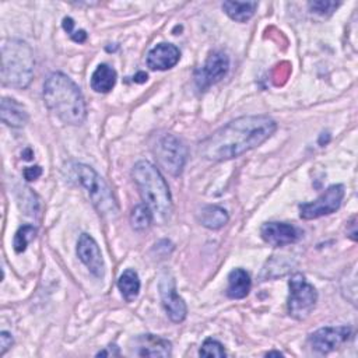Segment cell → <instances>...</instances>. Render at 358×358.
<instances>
[{"instance_id": "20", "label": "cell", "mask_w": 358, "mask_h": 358, "mask_svg": "<svg viewBox=\"0 0 358 358\" xmlns=\"http://www.w3.org/2000/svg\"><path fill=\"white\" fill-rule=\"evenodd\" d=\"M257 8L256 1H224L222 10L225 14L238 22H246L250 20Z\"/></svg>"}, {"instance_id": "5", "label": "cell", "mask_w": 358, "mask_h": 358, "mask_svg": "<svg viewBox=\"0 0 358 358\" xmlns=\"http://www.w3.org/2000/svg\"><path fill=\"white\" fill-rule=\"evenodd\" d=\"M73 173L88 193V197L98 214L108 220L116 218L119 207L113 192L105 179L94 168L85 164H73Z\"/></svg>"}, {"instance_id": "19", "label": "cell", "mask_w": 358, "mask_h": 358, "mask_svg": "<svg viewBox=\"0 0 358 358\" xmlns=\"http://www.w3.org/2000/svg\"><path fill=\"white\" fill-rule=\"evenodd\" d=\"M228 220V213L220 206H204L199 213V222L208 229H220Z\"/></svg>"}, {"instance_id": "4", "label": "cell", "mask_w": 358, "mask_h": 358, "mask_svg": "<svg viewBox=\"0 0 358 358\" xmlns=\"http://www.w3.org/2000/svg\"><path fill=\"white\" fill-rule=\"evenodd\" d=\"M35 60L29 45L8 39L1 46V83L13 88H25L34 77Z\"/></svg>"}, {"instance_id": "16", "label": "cell", "mask_w": 358, "mask_h": 358, "mask_svg": "<svg viewBox=\"0 0 358 358\" xmlns=\"http://www.w3.org/2000/svg\"><path fill=\"white\" fill-rule=\"evenodd\" d=\"M0 116L1 122L10 127L18 129L22 127L28 122V112L27 109L13 98H3L0 106Z\"/></svg>"}, {"instance_id": "12", "label": "cell", "mask_w": 358, "mask_h": 358, "mask_svg": "<svg viewBox=\"0 0 358 358\" xmlns=\"http://www.w3.org/2000/svg\"><path fill=\"white\" fill-rule=\"evenodd\" d=\"M263 241L271 246L280 248L298 242L302 238V231L288 222H264L260 228Z\"/></svg>"}, {"instance_id": "28", "label": "cell", "mask_w": 358, "mask_h": 358, "mask_svg": "<svg viewBox=\"0 0 358 358\" xmlns=\"http://www.w3.org/2000/svg\"><path fill=\"white\" fill-rule=\"evenodd\" d=\"M42 175V168L35 165V166H28L24 169V176L27 180H35Z\"/></svg>"}, {"instance_id": "10", "label": "cell", "mask_w": 358, "mask_h": 358, "mask_svg": "<svg viewBox=\"0 0 358 358\" xmlns=\"http://www.w3.org/2000/svg\"><path fill=\"white\" fill-rule=\"evenodd\" d=\"M158 288H159V296H161L162 306H164L166 315L169 316V319L175 323L183 322L186 319L187 308H186L185 301L176 292L175 280L169 273L165 271L161 274Z\"/></svg>"}, {"instance_id": "21", "label": "cell", "mask_w": 358, "mask_h": 358, "mask_svg": "<svg viewBox=\"0 0 358 358\" xmlns=\"http://www.w3.org/2000/svg\"><path fill=\"white\" fill-rule=\"evenodd\" d=\"M117 288L122 294V296L127 301V302H131L133 299L137 298L138 295V291H140V278H138V274L131 270V268H127L124 270L119 280H117Z\"/></svg>"}, {"instance_id": "23", "label": "cell", "mask_w": 358, "mask_h": 358, "mask_svg": "<svg viewBox=\"0 0 358 358\" xmlns=\"http://www.w3.org/2000/svg\"><path fill=\"white\" fill-rule=\"evenodd\" d=\"M35 235H36V228L34 225H22L21 228H18L13 242L14 250L17 253H22L27 249L28 243L35 238Z\"/></svg>"}, {"instance_id": "7", "label": "cell", "mask_w": 358, "mask_h": 358, "mask_svg": "<svg viewBox=\"0 0 358 358\" xmlns=\"http://www.w3.org/2000/svg\"><path fill=\"white\" fill-rule=\"evenodd\" d=\"M154 155L157 164L169 175L179 176L183 172L187 148L173 134H164L158 138L154 147Z\"/></svg>"}, {"instance_id": "11", "label": "cell", "mask_w": 358, "mask_h": 358, "mask_svg": "<svg viewBox=\"0 0 358 358\" xmlns=\"http://www.w3.org/2000/svg\"><path fill=\"white\" fill-rule=\"evenodd\" d=\"M351 333V327L348 326L322 327L309 336V344L313 351L319 354H329L348 341Z\"/></svg>"}, {"instance_id": "9", "label": "cell", "mask_w": 358, "mask_h": 358, "mask_svg": "<svg viewBox=\"0 0 358 358\" xmlns=\"http://www.w3.org/2000/svg\"><path fill=\"white\" fill-rule=\"evenodd\" d=\"M229 70V59L224 52L215 50L210 53L206 63L194 71V83L200 91H206L218 83Z\"/></svg>"}, {"instance_id": "2", "label": "cell", "mask_w": 358, "mask_h": 358, "mask_svg": "<svg viewBox=\"0 0 358 358\" xmlns=\"http://www.w3.org/2000/svg\"><path fill=\"white\" fill-rule=\"evenodd\" d=\"M43 101L63 123L78 126L87 117V106L78 85L60 71L50 73L43 83Z\"/></svg>"}, {"instance_id": "15", "label": "cell", "mask_w": 358, "mask_h": 358, "mask_svg": "<svg viewBox=\"0 0 358 358\" xmlns=\"http://www.w3.org/2000/svg\"><path fill=\"white\" fill-rule=\"evenodd\" d=\"M180 57L179 49L172 43H158L147 56V66L151 70H168L172 69Z\"/></svg>"}, {"instance_id": "6", "label": "cell", "mask_w": 358, "mask_h": 358, "mask_svg": "<svg viewBox=\"0 0 358 358\" xmlns=\"http://www.w3.org/2000/svg\"><path fill=\"white\" fill-rule=\"evenodd\" d=\"M288 287H289V295L287 302L288 315L296 320L306 319L313 310L317 301V292L315 287L309 284L306 277L301 273H295L294 275H291L288 281Z\"/></svg>"}, {"instance_id": "18", "label": "cell", "mask_w": 358, "mask_h": 358, "mask_svg": "<svg viewBox=\"0 0 358 358\" xmlns=\"http://www.w3.org/2000/svg\"><path fill=\"white\" fill-rule=\"evenodd\" d=\"M116 84V71L109 64H99L91 76V88L95 92H109Z\"/></svg>"}, {"instance_id": "27", "label": "cell", "mask_w": 358, "mask_h": 358, "mask_svg": "<svg viewBox=\"0 0 358 358\" xmlns=\"http://www.w3.org/2000/svg\"><path fill=\"white\" fill-rule=\"evenodd\" d=\"M13 343H14L13 336L8 331H1L0 333V354L3 355L13 345Z\"/></svg>"}, {"instance_id": "22", "label": "cell", "mask_w": 358, "mask_h": 358, "mask_svg": "<svg viewBox=\"0 0 358 358\" xmlns=\"http://www.w3.org/2000/svg\"><path fill=\"white\" fill-rule=\"evenodd\" d=\"M154 217H152V213L151 210L143 203V204H137L133 210H131V214H130V224H131V228L134 231H145L150 228L151 222H152Z\"/></svg>"}, {"instance_id": "14", "label": "cell", "mask_w": 358, "mask_h": 358, "mask_svg": "<svg viewBox=\"0 0 358 358\" xmlns=\"http://www.w3.org/2000/svg\"><path fill=\"white\" fill-rule=\"evenodd\" d=\"M131 352L138 357H171L172 345L155 334H140L131 340Z\"/></svg>"}, {"instance_id": "25", "label": "cell", "mask_w": 358, "mask_h": 358, "mask_svg": "<svg viewBox=\"0 0 358 358\" xmlns=\"http://www.w3.org/2000/svg\"><path fill=\"white\" fill-rule=\"evenodd\" d=\"M340 6V3L337 1H324V0H319V1H310L308 3V7L310 10V13L317 14L320 17H329L331 15L336 8Z\"/></svg>"}, {"instance_id": "3", "label": "cell", "mask_w": 358, "mask_h": 358, "mask_svg": "<svg viewBox=\"0 0 358 358\" xmlns=\"http://www.w3.org/2000/svg\"><path fill=\"white\" fill-rule=\"evenodd\" d=\"M131 178L154 220L166 222L172 215L173 204L169 187L158 168L148 161H138L131 169Z\"/></svg>"}, {"instance_id": "26", "label": "cell", "mask_w": 358, "mask_h": 358, "mask_svg": "<svg viewBox=\"0 0 358 358\" xmlns=\"http://www.w3.org/2000/svg\"><path fill=\"white\" fill-rule=\"evenodd\" d=\"M74 27V21L70 18V17H66L63 18V28L66 29V32L71 36L73 41L76 42H84L87 39V34L84 29H78V31H74L73 29Z\"/></svg>"}, {"instance_id": "29", "label": "cell", "mask_w": 358, "mask_h": 358, "mask_svg": "<svg viewBox=\"0 0 358 358\" xmlns=\"http://www.w3.org/2000/svg\"><path fill=\"white\" fill-rule=\"evenodd\" d=\"M266 355H267V357H270V355H277V357H280V355H282V354L278 352V351H271V352H267Z\"/></svg>"}, {"instance_id": "24", "label": "cell", "mask_w": 358, "mask_h": 358, "mask_svg": "<svg viewBox=\"0 0 358 358\" xmlns=\"http://www.w3.org/2000/svg\"><path fill=\"white\" fill-rule=\"evenodd\" d=\"M199 354H200V357H217V358H222L227 355L224 345L214 338L204 340V343L200 347Z\"/></svg>"}, {"instance_id": "1", "label": "cell", "mask_w": 358, "mask_h": 358, "mask_svg": "<svg viewBox=\"0 0 358 358\" xmlns=\"http://www.w3.org/2000/svg\"><path fill=\"white\" fill-rule=\"evenodd\" d=\"M275 130V120L267 115L241 116L200 141L199 154L208 161H228L262 145Z\"/></svg>"}, {"instance_id": "17", "label": "cell", "mask_w": 358, "mask_h": 358, "mask_svg": "<svg viewBox=\"0 0 358 358\" xmlns=\"http://www.w3.org/2000/svg\"><path fill=\"white\" fill-rule=\"evenodd\" d=\"M252 287L250 275L246 270L238 267L234 268L228 274V287H227V295L231 299H242L245 298Z\"/></svg>"}, {"instance_id": "8", "label": "cell", "mask_w": 358, "mask_h": 358, "mask_svg": "<svg viewBox=\"0 0 358 358\" xmlns=\"http://www.w3.org/2000/svg\"><path fill=\"white\" fill-rule=\"evenodd\" d=\"M344 186L337 183L329 186L316 200L299 204V215L303 220H315L337 211L344 199Z\"/></svg>"}, {"instance_id": "13", "label": "cell", "mask_w": 358, "mask_h": 358, "mask_svg": "<svg viewBox=\"0 0 358 358\" xmlns=\"http://www.w3.org/2000/svg\"><path fill=\"white\" fill-rule=\"evenodd\" d=\"M77 255L92 275L102 278L105 275V263L95 239L88 234H81L77 242Z\"/></svg>"}]
</instances>
